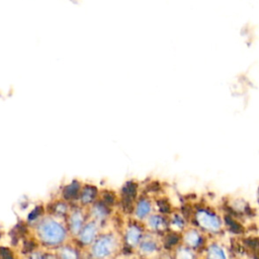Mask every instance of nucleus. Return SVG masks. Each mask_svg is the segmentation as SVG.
<instances>
[{"label": "nucleus", "mask_w": 259, "mask_h": 259, "mask_svg": "<svg viewBox=\"0 0 259 259\" xmlns=\"http://www.w3.org/2000/svg\"><path fill=\"white\" fill-rule=\"evenodd\" d=\"M157 205H158V208L161 211V213L165 214L170 211V204L168 203V201L166 199H160L157 202Z\"/></svg>", "instance_id": "nucleus-21"}, {"label": "nucleus", "mask_w": 259, "mask_h": 259, "mask_svg": "<svg viewBox=\"0 0 259 259\" xmlns=\"http://www.w3.org/2000/svg\"><path fill=\"white\" fill-rule=\"evenodd\" d=\"M57 256L59 259H79L77 250L68 245L59 246L57 249Z\"/></svg>", "instance_id": "nucleus-15"}, {"label": "nucleus", "mask_w": 259, "mask_h": 259, "mask_svg": "<svg viewBox=\"0 0 259 259\" xmlns=\"http://www.w3.org/2000/svg\"><path fill=\"white\" fill-rule=\"evenodd\" d=\"M135 211V215L138 220H146L153 211V203L151 202L150 199L143 197L140 198L134 208Z\"/></svg>", "instance_id": "nucleus-11"}, {"label": "nucleus", "mask_w": 259, "mask_h": 259, "mask_svg": "<svg viewBox=\"0 0 259 259\" xmlns=\"http://www.w3.org/2000/svg\"><path fill=\"white\" fill-rule=\"evenodd\" d=\"M81 187L78 181H73L71 184H69L63 191V196L67 200H72L77 198L80 195Z\"/></svg>", "instance_id": "nucleus-17"}, {"label": "nucleus", "mask_w": 259, "mask_h": 259, "mask_svg": "<svg viewBox=\"0 0 259 259\" xmlns=\"http://www.w3.org/2000/svg\"><path fill=\"white\" fill-rule=\"evenodd\" d=\"M60 219L52 214L37 220L35 226L36 236L45 245L50 247L61 246L65 242L68 231Z\"/></svg>", "instance_id": "nucleus-1"}, {"label": "nucleus", "mask_w": 259, "mask_h": 259, "mask_svg": "<svg viewBox=\"0 0 259 259\" xmlns=\"http://www.w3.org/2000/svg\"><path fill=\"white\" fill-rule=\"evenodd\" d=\"M117 250L116 236L111 233L98 235L90 247V254L94 259H109Z\"/></svg>", "instance_id": "nucleus-2"}, {"label": "nucleus", "mask_w": 259, "mask_h": 259, "mask_svg": "<svg viewBox=\"0 0 259 259\" xmlns=\"http://www.w3.org/2000/svg\"><path fill=\"white\" fill-rule=\"evenodd\" d=\"M85 221V214L81 208H73L68 213V230L73 236H78L82 230Z\"/></svg>", "instance_id": "nucleus-7"}, {"label": "nucleus", "mask_w": 259, "mask_h": 259, "mask_svg": "<svg viewBox=\"0 0 259 259\" xmlns=\"http://www.w3.org/2000/svg\"><path fill=\"white\" fill-rule=\"evenodd\" d=\"M109 211H110L109 205H107L106 203H104L101 200L96 201V202L92 203V205L90 207V217H91V219L96 220L99 223H101L108 217Z\"/></svg>", "instance_id": "nucleus-12"}, {"label": "nucleus", "mask_w": 259, "mask_h": 259, "mask_svg": "<svg viewBox=\"0 0 259 259\" xmlns=\"http://www.w3.org/2000/svg\"><path fill=\"white\" fill-rule=\"evenodd\" d=\"M101 201H103L104 203H106L107 205H112L113 202L115 201V196L114 193L109 191V190H105L102 192L101 194Z\"/></svg>", "instance_id": "nucleus-20"}, {"label": "nucleus", "mask_w": 259, "mask_h": 259, "mask_svg": "<svg viewBox=\"0 0 259 259\" xmlns=\"http://www.w3.org/2000/svg\"><path fill=\"white\" fill-rule=\"evenodd\" d=\"M204 259H229L227 250L218 242H210L204 247Z\"/></svg>", "instance_id": "nucleus-10"}, {"label": "nucleus", "mask_w": 259, "mask_h": 259, "mask_svg": "<svg viewBox=\"0 0 259 259\" xmlns=\"http://www.w3.org/2000/svg\"><path fill=\"white\" fill-rule=\"evenodd\" d=\"M174 259H196V254L194 250L182 244L175 247Z\"/></svg>", "instance_id": "nucleus-16"}, {"label": "nucleus", "mask_w": 259, "mask_h": 259, "mask_svg": "<svg viewBox=\"0 0 259 259\" xmlns=\"http://www.w3.org/2000/svg\"><path fill=\"white\" fill-rule=\"evenodd\" d=\"M138 249L141 255L152 257L159 252L160 244L152 234H145L138 245Z\"/></svg>", "instance_id": "nucleus-6"}, {"label": "nucleus", "mask_w": 259, "mask_h": 259, "mask_svg": "<svg viewBox=\"0 0 259 259\" xmlns=\"http://www.w3.org/2000/svg\"><path fill=\"white\" fill-rule=\"evenodd\" d=\"M193 220L196 227L203 233L215 234L221 232L223 228V221L219 214L205 207L197 208L193 214Z\"/></svg>", "instance_id": "nucleus-3"}, {"label": "nucleus", "mask_w": 259, "mask_h": 259, "mask_svg": "<svg viewBox=\"0 0 259 259\" xmlns=\"http://www.w3.org/2000/svg\"><path fill=\"white\" fill-rule=\"evenodd\" d=\"M99 224L100 223L98 221L93 220V219H91L90 221H88L84 224L82 230L80 231V233L77 236L78 241L81 245L88 246L94 242V240L98 236Z\"/></svg>", "instance_id": "nucleus-5"}, {"label": "nucleus", "mask_w": 259, "mask_h": 259, "mask_svg": "<svg viewBox=\"0 0 259 259\" xmlns=\"http://www.w3.org/2000/svg\"><path fill=\"white\" fill-rule=\"evenodd\" d=\"M258 200H259V189H258Z\"/></svg>", "instance_id": "nucleus-23"}, {"label": "nucleus", "mask_w": 259, "mask_h": 259, "mask_svg": "<svg viewBox=\"0 0 259 259\" xmlns=\"http://www.w3.org/2000/svg\"><path fill=\"white\" fill-rule=\"evenodd\" d=\"M148 229L153 233L165 232L169 228V220L166 219L164 213L152 212L146 220Z\"/></svg>", "instance_id": "nucleus-8"}, {"label": "nucleus", "mask_w": 259, "mask_h": 259, "mask_svg": "<svg viewBox=\"0 0 259 259\" xmlns=\"http://www.w3.org/2000/svg\"><path fill=\"white\" fill-rule=\"evenodd\" d=\"M144 236L141 227L137 224H131L124 232V242L130 248L138 247L142 237Z\"/></svg>", "instance_id": "nucleus-9"}, {"label": "nucleus", "mask_w": 259, "mask_h": 259, "mask_svg": "<svg viewBox=\"0 0 259 259\" xmlns=\"http://www.w3.org/2000/svg\"><path fill=\"white\" fill-rule=\"evenodd\" d=\"M53 213H54L53 215L64 218L69 213V206L65 202L59 201L53 205Z\"/></svg>", "instance_id": "nucleus-18"}, {"label": "nucleus", "mask_w": 259, "mask_h": 259, "mask_svg": "<svg viewBox=\"0 0 259 259\" xmlns=\"http://www.w3.org/2000/svg\"><path fill=\"white\" fill-rule=\"evenodd\" d=\"M97 196V189L92 185H85L81 188L79 199L83 205L92 204Z\"/></svg>", "instance_id": "nucleus-14"}, {"label": "nucleus", "mask_w": 259, "mask_h": 259, "mask_svg": "<svg viewBox=\"0 0 259 259\" xmlns=\"http://www.w3.org/2000/svg\"><path fill=\"white\" fill-rule=\"evenodd\" d=\"M181 243L194 251L204 248L206 245L204 241L203 232L198 228L193 227L186 228L181 233Z\"/></svg>", "instance_id": "nucleus-4"}, {"label": "nucleus", "mask_w": 259, "mask_h": 259, "mask_svg": "<svg viewBox=\"0 0 259 259\" xmlns=\"http://www.w3.org/2000/svg\"><path fill=\"white\" fill-rule=\"evenodd\" d=\"M169 228L176 233H182L187 228V220L180 212L172 213L169 219Z\"/></svg>", "instance_id": "nucleus-13"}, {"label": "nucleus", "mask_w": 259, "mask_h": 259, "mask_svg": "<svg viewBox=\"0 0 259 259\" xmlns=\"http://www.w3.org/2000/svg\"><path fill=\"white\" fill-rule=\"evenodd\" d=\"M28 259H59L57 254H52L44 251H32L29 254Z\"/></svg>", "instance_id": "nucleus-19"}, {"label": "nucleus", "mask_w": 259, "mask_h": 259, "mask_svg": "<svg viewBox=\"0 0 259 259\" xmlns=\"http://www.w3.org/2000/svg\"><path fill=\"white\" fill-rule=\"evenodd\" d=\"M0 256L2 257V259H14L11 251L8 248H4V247L0 249Z\"/></svg>", "instance_id": "nucleus-22"}]
</instances>
